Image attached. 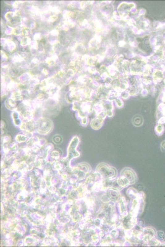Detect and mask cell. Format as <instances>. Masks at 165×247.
Segmentation results:
<instances>
[{
	"label": "cell",
	"instance_id": "277c9868",
	"mask_svg": "<svg viewBox=\"0 0 165 247\" xmlns=\"http://www.w3.org/2000/svg\"><path fill=\"white\" fill-rule=\"evenodd\" d=\"M121 176H123L130 182L131 185L135 184L138 180V177L136 172L133 169L129 167L124 168L121 172Z\"/></svg>",
	"mask_w": 165,
	"mask_h": 247
},
{
	"label": "cell",
	"instance_id": "8fae6325",
	"mask_svg": "<svg viewBox=\"0 0 165 247\" xmlns=\"http://www.w3.org/2000/svg\"><path fill=\"white\" fill-rule=\"evenodd\" d=\"M157 239L160 241H163L165 238V235L163 232L159 231L156 232V236Z\"/></svg>",
	"mask_w": 165,
	"mask_h": 247
},
{
	"label": "cell",
	"instance_id": "5b68a950",
	"mask_svg": "<svg viewBox=\"0 0 165 247\" xmlns=\"http://www.w3.org/2000/svg\"><path fill=\"white\" fill-rule=\"evenodd\" d=\"M122 219H123L122 222V227L125 230H130L133 229L137 224V217L133 216L129 213L128 215Z\"/></svg>",
	"mask_w": 165,
	"mask_h": 247
},
{
	"label": "cell",
	"instance_id": "7a4b0ae2",
	"mask_svg": "<svg viewBox=\"0 0 165 247\" xmlns=\"http://www.w3.org/2000/svg\"><path fill=\"white\" fill-rule=\"evenodd\" d=\"M144 194L143 193H139L137 197L134 198L130 202V211L129 214L133 216L137 217L140 212L143 210L144 198Z\"/></svg>",
	"mask_w": 165,
	"mask_h": 247
},
{
	"label": "cell",
	"instance_id": "5bb4252c",
	"mask_svg": "<svg viewBox=\"0 0 165 247\" xmlns=\"http://www.w3.org/2000/svg\"><path fill=\"white\" fill-rule=\"evenodd\" d=\"M162 245V246H165V242H163V243H162V245Z\"/></svg>",
	"mask_w": 165,
	"mask_h": 247
},
{
	"label": "cell",
	"instance_id": "6da1fadb",
	"mask_svg": "<svg viewBox=\"0 0 165 247\" xmlns=\"http://www.w3.org/2000/svg\"><path fill=\"white\" fill-rule=\"evenodd\" d=\"M96 171L101 175L102 180L114 179L117 175V170L114 167L105 163L99 164L96 168Z\"/></svg>",
	"mask_w": 165,
	"mask_h": 247
},
{
	"label": "cell",
	"instance_id": "30bf717a",
	"mask_svg": "<svg viewBox=\"0 0 165 247\" xmlns=\"http://www.w3.org/2000/svg\"><path fill=\"white\" fill-rule=\"evenodd\" d=\"M133 124L135 126H137V127H139L143 123V119L142 117L140 115H136L135 116L133 117Z\"/></svg>",
	"mask_w": 165,
	"mask_h": 247
},
{
	"label": "cell",
	"instance_id": "52a82bcc",
	"mask_svg": "<svg viewBox=\"0 0 165 247\" xmlns=\"http://www.w3.org/2000/svg\"><path fill=\"white\" fill-rule=\"evenodd\" d=\"M107 194L111 201L116 202L119 197L121 196L118 190L112 188H110L107 190Z\"/></svg>",
	"mask_w": 165,
	"mask_h": 247
},
{
	"label": "cell",
	"instance_id": "3957f363",
	"mask_svg": "<svg viewBox=\"0 0 165 247\" xmlns=\"http://www.w3.org/2000/svg\"><path fill=\"white\" fill-rule=\"evenodd\" d=\"M116 204L118 208L119 213L121 218H122L129 214L127 201L125 198L123 196H120L116 201Z\"/></svg>",
	"mask_w": 165,
	"mask_h": 247
},
{
	"label": "cell",
	"instance_id": "8992f818",
	"mask_svg": "<svg viewBox=\"0 0 165 247\" xmlns=\"http://www.w3.org/2000/svg\"><path fill=\"white\" fill-rule=\"evenodd\" d=\"M156 234L155 230L152 227H147L144 228L142 230L141 240L143 242L147 244V243L155 237Z\"/></svg>",
	"mask_w": 165,
	"mask_h": 247
},
{
	"label": "cell",
	"instance_id": "4fadbf2b",
	"mask_svg": "<svg viewBox=\"0 0 165 247\" xmlns=\"http://www.w3.org/2000/svg\"><path fill=\"white\" fill-rule=\"evenodd\" d=\"M101 200H102V202H103L104 203H105V204H108V203H109L111 201L109 198L108 197V195H107V194H105L102 195V198H101Z\"/></svg>",
	"mask_w": 165,
	"mask_h": 247
},
{
	"label": "cell",
	"instance_id": "ba28073f",
	"mask_svg": "<svg viewBox=\"0 0 165 247\" xmlns=\"http://www.w3.org/2000/svg\"><path fill=\"white\" fill-rule=\"evenodd\" d=\"M116 181H117L118 185L122 189L124 188H127L129 186L131 185L129 181L123 176H121L116 178Z\"/></svg>",
	"mask_w": 165,
	"mask_h": 247
},
{
	"label": "cell",
	"instance_id": "7c38bea8",
	"mask_svg": "<svg viewBox=\"0 0 165 247\" xmlns=\"http://www.w3.org/2000/svg\"><path fill=\"white\" fill-rule=\"evenodd\" d=\"M109 234L112 239H116L119 236V232L117 229H113L110 232Z\"/></svg>",
	"mask_w": 165,
	"mask_h": 247
},
{
	"label": "cell",
	"instance_id": "9c48e42d",
	"mask_svg": "<svg viewBox=\"0 0 165 247\" xmlns=\"http://www.w3.org/2000/svg\"><path fill=\"white\" fill-rule=\"evenodd\" d=\"M126 193H127V196L132 199L137 197L139 194V193L136 190V189L133 188H129L126 192Z\"/></svg>",
	"mask_w": 165,
	"mask_h": 247
}]
</instances>
